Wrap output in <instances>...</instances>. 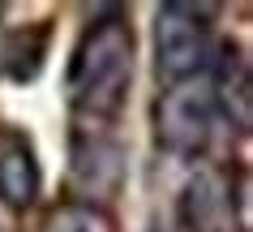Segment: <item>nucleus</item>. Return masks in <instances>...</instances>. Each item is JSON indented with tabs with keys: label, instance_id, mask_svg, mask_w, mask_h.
<instances>
[{
	"label": "nucleus",
	"instance_id": "0eeeda50",
	"mask_svg": "<svg viewBox=\"0 0 253 232\" xmlns=\"http://www.w3.org/2000/svg\"><path fill=\"white\" fill-rule=\"evenodd\" d=\"M211 91H214V108L236 129H249V65H245L240 47H223Z\"/></svg>",
	"mask_w": 253,
	"mask_h": 232
},
{
	"label": "nucleus",
	"instance_id": "f257e3e1",
	"mask_svg": "<svg viewBox=\"0 0 253 232\" xmlns=\"http://www.w3.org/2000/svg\"><path fill=\"white\" fill-rule=\"evenodd\" d=\"M133 86V26L120 13L94 17L69 52L65 95L69 108L86 121L103 125L120 116Z\"/></svg>",
	"mask_w": 253,
	"mask_h": 232
},
{
	"label": "nucleus",
	"instance_id": "9d476101",
	"mask_svg": "<svg viewBox=\"0 0 253 232\" xmlns=\"http://www.w3.org/2000/svg\"><path fill=\"white\" fill-rule=\"evenodd\" d=\"M0 232H9V228H0Z\"/></svg>",
	"mask_w": 253,
	"mask_h": 232
},
{
	"label": "nucleus",
	"instance_id": "20e7f679",
	"mask_svg": "<svg viewBox=\"0 0 253 232\" xmlns=\"http://www.w3.org/2000/svg\"><path fill=\"white\" fill-rule=\"evenodd\" d=\"M176 224L180 232H245L240 228L245 215L236 211V198H232V181L214 168L189 177L176 202Z\"/></svg>",
	"mask_w": 253,
	"mask_h": 232
},
{
	"label": "nucleus",
	"instance_id": "7ed1b4c3",
	"mask_svg": "<svg viewBox=\"0 0 253 232\" xmlns=\"http://www.w3.org/2000/svg\"><path fill=\"white\" fill-rule=\"evenodd\" d=\"M211 60V26L206 9L168 0L155 13V73L163 82H189Z\"/></svg>",
	"mask_w": 253,
	"mask_h": 232
},
{
	"label": "nucleus",
	"instance_id": "6e6552de",
	"mask_svg": "<svg viewBox=\"0 0 253 232\" xmlns=\"http://www.w3.org/2000/svg\"><path fill=\"white\" fill-rule=\"evenodd\" d=\"M43 232H116V219L103 202H90V198H69V202H56L43 219Z\"/></svg>",
	"mask_w": 253,
	"mask_h": 232
},
{
	"label": "nucleus",
	"instance_id": "f03ea898",
	"mask_svg": "<svg viewBox=\"0 0 253 232\" xmlns=\"http://www.w3.org/2000/svg\"><path fill=\"white\" fill-rule=\"evenodd\" d=\"M214 121H219V108L206 78L176 82L155 99V138L168 155H180V159L202 155L211 146Z\"/></svg>",
	"mask_w": 253,
	"mask_h": 232
},
{
	"label": "nucleus",
	"instance_id": "1a4fd4ad",
	"mask_svg": "<svg viewBox=\"0 0 253 232\" xmlns=\"http://www.w3.org/2000/svg\"><path fill=\"white\" fill-rule=\"evenodd\" d=\"M150 232H159V228H150Z\"/></svg>",
	"mask_w": 253,
	"mask_h": 232
},
{
	"label": "nucleus",
	"instance_id": "423d86ee",
	"mask_svg": "<svg viewBox=\"0 0 253 232\" xmlns=\"http://www.w3.org/2000/svg\"><path fill=\"white\" fill-rule=\"evenodd\" d=\"M43 189V172L22 134H4L0 138V202L9 211H26Z\"/></svg>",
	"mask_w": 253,
	"mask_h": 232
},
{
	"label": "nucleus",
	"instance_id": "39448f33",
	"mask_svg": "<svg viewBox=\"0 0 253 232\" xmlns=\"http://www.w3.org/2000/svg\"><path fill=\"white\" fill-rule=\"evenodd\" d=\"M69 159H73V181L90 193H112L120 185V172H125V150L120 142H112L107 134L90 129V134H73V146H69Z\"/></svg>",
	"mask_w": 253,
	"mask_h": 232
}]
</instances>
